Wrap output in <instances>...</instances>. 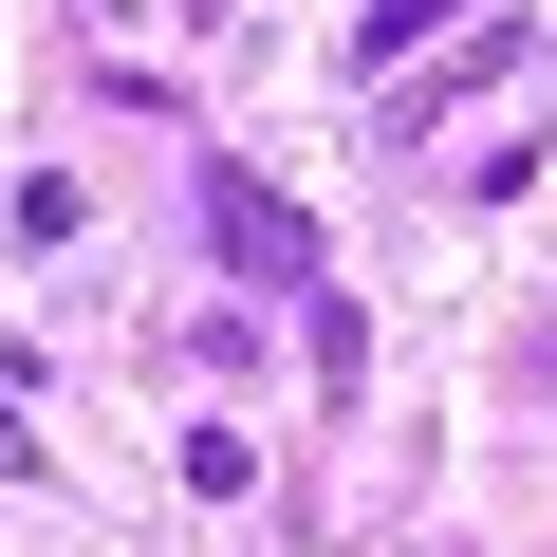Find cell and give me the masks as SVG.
<instances>
[{
  "instance_id": "1",
  "label": "cell",
  "mask_w": 557,
  "mask_h": 557,
  "mask_svg": "<svg viewBox=\"0 0 557 557\" xmlns=\"http://www.w3.org/2000/svg\"><path fill=\"white\" fill-rule=\"evenodd\" d=\"M205 242H223V278H260V298H317V223L260 168H205Z\"/></svg>"
},
{
  "instance_id": "2",
  "label": "cell",
  "mask_w": 557,
  "mask_h": 557,
  "mask_svg": "<svg viewBox=\"0 0 557 557\" xmlns=\"http://www.w3.org/2000/svg\"><path fill=\"white\" fill-rule=\"evenodd\" d=\"M446 38V0H372V20H354V75H391V57H428Z\"/></svg>"
}]
</instances>
